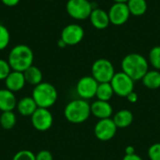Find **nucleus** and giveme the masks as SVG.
Here are the masks:
<instances>
[{"label": "nucleus", "instance_id": "nucleus-33", "mask_svg": "<svg viewBox=\"0 0 160 160\" xmlns=\"http://www.w3.org/2000/svg\"><path fill=\"white\" fill-rule=\"evenodd\" d=\"M125 153H126V155H133V154H135V148L131 145H128L126 147Z\"/></svg>", "mask_w": 160, "mask_h": 160}, {"label": "nucleus", "instance_id": "nucleus-23", "mask_svg": "<svg viewBox=\"0 0 160 160\" xmlns=\"http://www.w3.org/2000/svg\"><path fill=\"white\" fill-rule=\"evenodd\" d=\"M16 121H17L16 114L13 112V111L3 112L0 115V126L5 130L12 129L16 125Z\"/></svg>", "mask_w": 160, "mask_h": 160}, {"label": "nucleus", "instance_id": "nucleus-12", "mask_svg": "<svg viewBox=\"0 0 160 160\" xmlns=\"http://www.w3.org/2000/svg\"><path fill=\"white\" fill-rule=\"evenodd\" d=\"M108 14L111 23L116 26L125 24L131 15L127 3H113L110 8Z\"/></svg>", "mask_w": 160, "mask_h": 160}, {"label": "nucleus", "instance_id": "nucleus-7", "mask_svg": "<svg viewBox=\"0 0 160 160\" xmlns=\"http://www.w3.org/2000/svg\"><path fill=\"white\" fill-rule=\"evenodd\" d=\"M115 95L121 98H127L130 93L134 92V82L128 75L125 72H116L110 82Z\"/></svg>", "mask_w": 160, "mask_h": 160}, {"label": "nucleus", "instance_id": "nucleus-4", "mask_svg": "<svg viewBox=\"0 0 160 160\" xmlns=\"http://www.w3.org/2000/svg\"><path fill=\"white\" fill-rule=\"evenodd\" d=\"M32 98L38 108L49 109L55 104L58 98V93L54 85L50 82H42L34 86Z\"/></svg>", "mask_w": 160, "mask_h": 160}, {"label": "nucleus", "instance_id": "nucleus-14", "mask_svg": "<svg viewBox=\"0 0 160 160\" xmlns=\"http://www.w3.org/2000/svg\"><path fill=\"white\" fill-rule=\"evenodd\" d=\"M89 20L93 27H95L98 30L106 29L111 24L108 12L99 8H94L90 14Z\"/></svg>", "mask_w": 160, "mask_h": 160}, {"label": "nucleus", "instance_id": "nucleus-21", "mask_svg": "<svg viewBox=\"0 0 160 160\" xmlns=\"http://www.w3.org/2000/svg\"><path fill=\"white\" fill-rule=\"evenodd\" d=\"M129 12L132 16H142L145 14L148 8L146 0H128L127 2Z\"/></svg>", "mask_w": 160, "mask_h": 160}, {"label": "nucleus", "instance_id": "nucleus-24", "mask_svg": "<svg viewBox=\"0 0 160 160\" xmlns=\"http://www.w3.org/2000/svg\"><path fill=\"white\" fill-rule=\"evenodd\" d=\"M148 62L149 65L154 68V69L160 71V46H155L150 50Z\"/></svg>", "mask_w": 160, "mask_h": 160}, {"label": "nucleus", "instance_id": "nucleus-17", "mask_svg": "<svg viewBox=\"0 0 160 160\" xmlns=\"http://www.w3.org/2000/svg\"><path fill=\"white\" fill-rule=\"evenodd\" d=\"M17 98L13 92L8 90L7 88L0 89V111L11 112L16 108Z\"/></svg>", "mask_w": 160, "mask_h": 160}, {"label": "nucleus", "instance_id": "nucleus-26", "mask_svg": "<svg viewBox=\"0 0 160 160\" xmlns=\"http://www.w3.org/2000/svg\"><path fill=\"white\" fill-rule=\"evenodd\" d=\"M12 160H36V155L29 150H21L14 155Z\"/></svg>", "mask_w": 160, "mask_h": 160}, {"label": "nucleus", "instance_id": "nucleus-18", "mask_svg": "<svg viewBox=\"0 0 160 160\" xmlns=\"http://www.w3.org/2000/svg\"><path fill=\"white\" fill-rule=\"evenodd\" d=\"M112 120L117 128H126L133 123L134 116L129 110H120L112 116Z\"/></svg>", "mask_w": 160, "mask_h": 160}, {"label": "nucleus", "instance_id": "nucleus-13", "mask_svg": "<svg viewBox=\"0 0 160 160\" xmlns=\"http://www.w3.org/2000/svg\"><path fill=\"white\" fill-rule=\"evenodd\" d=\"M91 114H93L98 120L108 119L112 118L113 114V109L109 101L97 99L91 104Z\"/></svg>", "mask_w": 160, "mask_h": 160}, {"label": "nucleus", "instance_id": "nucleus-35", "mask_svg": "<svg viewBox=\"0 0 160 160\" xmlns=\"http://www.w3.org/2000/svg\"><path fill=\"white\" fill-rule=\"evenodd\" d=\"M114 3H127L128 0H112Z\"/></svg>", "mask_w": 160, "mask_h": 160}, {"label": "nucleus", "instance_id": "nucleus-30", "mask_svg": "<svg viewBox=\"0 0 160 160\" xmlns=\"http://www.w3.org/2000/svg\"><path fill=\"white\" fill-rule=\"evenodd\" d=\"M7 7H14L19 4L20 0H0Z\"/></svg>", "mask_w": 160, "mask_h": 160}, {"label": "nucleus", "instance_id": "nucleus-6", "mask_svg": "<svg viewBox=\"0 0 160 160\" xmlns=\"http://www.w3.org/2000/svg\"><path fill=\"white\" fill-rule=\"evenodd\" d=\"M93 9V4L89 0H68L66 4L68 14L77 21L89 19Z\"/></svg>", "mask_w": 160, "mask_h": 160}, {"label": "nucleus", "instance_id": "nucleus-25", "mask_svg": "<svg viewBox=\"0 0 160 160\" xmlns=\"http://www.w3.org/2000/svg\"><path fill=\"white\" fill-rule=\"evenodd\" d=\"M10 41V34L7 27L3 24H0V51L5 50Z\"/></svg>", "mask_w": 160, "mask_h": 160}, {"label": "nucleus", "instance_id": "nucleus-22", "mask_svg": "<svg viewBox=\"0 0 160 160\" xmlns=\"http://www.w3.org/2000/svg\"><path fill=\"white\" fill-rule=\"evenodd\" d=\"M113 95H114V92H113L111 82L98 83V86L97 89V94H96V97L98 100L109 101L112 99Z\"/></svg>", "mask_w": 160, "mask_h": 160}, {"label": "nucleus", "instance_id": "nucleus-2", "mask_svg": "<svg viewBox=\"0 0 160 160\" xmlns=\"http://www.w3.org/2000/svg\"><path fill=\"white\" fill-rule=\"evenodd\" d=\"M34 52L32 49L25 44H18L14 46L8 57V62L12 70L23 72L29 67L33 66Z\"/></svg>", "mask_w": 160, "mask_h": 160}, {"label": "nucleus", "instance_id": "nucleus-36", "mask_svg": "<svg viewBox=\"0 0 160 160\" xmlns=\"http://www.w3.org/2000/svg\"><path fill=\"white\" fill-rule=\"evenodd\" d=\"M47 1H52V0H47Z\"/></svg>", "mask_w": 160, "mask_h": 160}, {"label": "nucleus", "instance_id": "nucleus-9", "mask_svg": "<svg viewBox=\"0 0 160 160\" xmlns=\"http://www.w3.org/2000/svg\"><path fill=\"white\" fill-rule=\"evenodd\" d=\"M117 127L115 126L112 118L101 119L96 124L94 128L95 136L101 142H108L114 138L117 132Z\"/></svg>", "mask_w": 160, "mask_h": 160}, {"label": "nucleus", "instance_id": "nucleus-15", "mask_svg": "<svg viewBox=\"0 0 160 160\" xmlns=\"http://www.w3.org/2000/svg\"><path fill=\"white\" fill-rule=\"evenodd\" d=\"M25 78L23 75V72L11 70V72L8 74V76L5 80V85L6 88L13 93L19 92L25 86Z\"/></svg>", "mask_w": 160, "mask_h": 160}, {"label": "nucleus", "instance_id": "nucleus-16", "mask_svg": "<svg viewBox=\"0 0 160 160\" xmlns=\"http://www.w3.org/2000/svg\"><path fill=\"white\" fill-rule=\"evenodd\" d=\"M38 105L32 97H24L17 101L16 109L18 112L24 117H31L38 109Z\"/></svg>", "mask_w": 160, "mask_h": 160}, {"label": "nucleus", "instance_id": "nucleus-19", "mask_svg": "<svg viewBox=\"0 0 160 160\" xmlns=\"http://www.w3.org/2000/svg\"><path fill=\"white\" fill-rule=\"evenodd\" d=\"M142 84L151 90L160 88V71L157 69L148 70L147 73L142 79Z\"/></svg>", "mask_w": 160, "mask_h": 160}, {"label": "nucleus", "instance_id": "nucleus-29", "mask_svg": "<svg viewBox=\"0 0 160 160\" xmlns=\"http://www.w3.org/2000/svg\"><path fill=\"white\" fill-rule=\"evenodd\" d=\"M36 160H53V157L49 150H41L36 155Z\"/></svg>", "mask_w": 160, "mask_h": 160}, {"label": "nucleus", "instance_id": "nucleus-10", "mask_svg": "<svg viewBox=\"0 0 160 160\" xmlns=\"http://www.w3.org/2000/svg\"><path fill=\"white\" fill-rule=\"evenodd\" d=\"M98 82L92 76L82 77L76 84V92L80 98L88 100L96 97Z\"/></svg>", "mask_w": 160, "mask_h": 160}, {"label": "nucleus", "instance_id": "nucleus-1", "mask_svg": "<svg viewBox=\"0 0 160 160\" xmlns=\"http://www.w3.org/2000/svg\"><path fill=\"white\" fill-rule=\"evenodd\" d=\"M121 68L122 71L128 75L133 81H142L149 70V62L143 55L131 52L123 58Z\"/></svg>", "mask_w": 160, "mask_h": 160}, {"label": "nucleus", "instance_id": "nucleus-34", "mask_svg": "<svg viewBox=\"0 0 160 160\" xmlns=\"http://www.w3.org/2000/svg\"><path fill=\"white\" fill-rule=\"evenodd\" d=\"M57 45H58V47L59 48H65V47H67V44L60 38L58 41H57Z\"/></svg>", "mask_w": 160, "mask_h": 160}, {"label": "nucleus", "instance_id": "nucleus-27", "mask_svg": "<svg viewBox=\"0 0 160 160\" xmlns=\"http://www.w3.org/2000/svg\"><path fill=\"white\" fill-rule=\"evenodd\" d=\"M11 68L8 60L0 58V81H5L8 74L11 72Z\"/></svg>", "mask_w": 160, "mask_h": 160}, {"label": "nucleus", "instance_id": "nucleus-11", "mask_svg": "<svg viewBox=\"0 0 160 160\" xmlns=\"http://www.w3.org/2000/svg\"><path fill=\"white\" fill-rule=\"evenodd\" d=\"M84 38V29L78 23H70L65 26L61 32V39L67 46H75Z\"/></svg>", "mask_w": 160, "mask_h": 160}, {"label": "nucleus", "instance_id": "nucleus-32", "mask_svg": "<svg viewBox=\"0 0 160 160\" xmlns=\"http://www.w3.org/2000/svg\"><path fill=\"white\" fill-rule=\"evenodd\" d=\"M127 98H128V100L130 103H135V102L138 100V95H137L135 92H132V93H130V94L127 97Z\"/></svg>", "mask_w": 160, "mask_h": 160}, {"label": "nucleus", "instance_id": "nucleus-5", "mask_svg": "<svg viewBox=\"0 0 160 160\" xmlns=\"http://www.w3.org/2000/svg\"><path fill=\"white\" fill-rule=\"evenodd\" d=\"M91 72V76L98 83L110 82L116 73L112 63L106 58H99L96 60L92 65Z\"/></svg>", "mask_w": 160, "mask_h": 160}, {"label": "nucleus", "instance_id": "nucleus-20", "mask_svg": "<svg viewBox=\"0 0 160 160\" xmlns=\"http://www.w3.org/2000/svg\"><path fill=\"white\" fill-rule=\"evenodd\" d=\"M23 75H24L26 83L36 86L39 84L40 82H42V78H43L42 72L36 66H31L27 69H25L23 71Z\"/></svg>", "mask_w": 160, "mask_h": 160}, {"label": "nucleus", "instance_id": "nucleus-8", "mask_svg": "<svg viewBox=\"0 0 160 160\" xmlns=\"http://www.w3.org/2000/svg\"><path fill=\"white\" fill-rule=\"evenodd\" d=\"M30 118L33 128L40 132H45L49 130L53 123L52 112L49 109L45 108H38Z\"/></svg>", "mask_w": 160, "mask_h": 160}, {"label": "nucleus", "instance_id": "nucleus-3", "mask_svg": "<svg viewBox=\"0 0 160 160\" xmlns=\"http://www.w3.org/2000/svg\"><path fill=\"white\" fill-rule=\"evenodd\" d=\"M64 115L71 124H82L91 115V104H89L87 100L82 98L73 99L66 105Z\"/></svg>", "mask_w": 160, "mask_h": 160}, {"label": "nucleus", "instance_id": "nucleus-31", "mask_svg": "<svg viewBox=\"0 0 160 160\" xmlns=\"http://www.w3.org/2000/svg\"><path fill=\"white\" fill-rule=\"evenodd\" d=\"M122 160H143L140 156H138L137 154H133V155H125V157L123 158Z\"/></svg>", "mask_w": 160, "mask_h": 160}, {"label": "nucleus", "instance_id": "nucleus-28", "mask_svg": "<svg viewBox=\"0 0 160 160\" xmlns=\"http://www.w3.org/2000/svg\"><path fill=\"white\" fill-rule=\"evenodd\" d=\"M148 158L150 160H160V142L154 143L149 147Z\"/></svg>", "mask_w": 160, "mask_h": 160}]
</instances>
